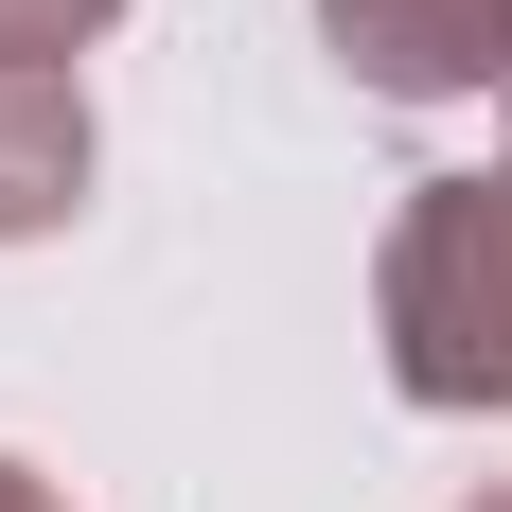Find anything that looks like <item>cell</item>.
Listing matches in <instances>:
<instances>
[{"mask_svg": "<svg viewBox=\"0 0 512 512\" xmlns=\"http://www.w3.org/2000/svg\"><path fill=\"white\" fill-rule=\"evenodd\" d=\"M371 336H389V389L407 407L512 424V159L407 177L389 248H371Z\"/></svg>", "mask_w": 512, "mask_h": 512, "instance_id": "cell-1", "label": "cell"}, {"mask_svg": "<svg viewBox=\"0 0 512 512\" xmlns=\"http://www.w3.org/2000/svg\"><path fill=\"white\" fill-rule=\"evenodd\" d=\"M318 53L371 106H477L512 89V0H318Z\"/></svg>", "mask_w": 512, "mask_h": 512, "instance_id": "cell-2", "label": "cell"}, {"mask_svg": "<svg viewBox=\"0 0 512 512\" xmlns=\"http://www.w3.org/2000/svg\"><path fill=\"white\" fill-rule=\"evenodd\" d=\"M89 212V89L71 71H0V248H36Z\"/></svg>", "mask_w": 512, "mask_h": 512, "instance_id": "cell-3", "label": "cell"}, {"mask_svg": "<svg viewBox=\"0 0 512 512\" xmlns=\"http://www.w3.org/2000/svg\"><path fill=\"white\" fill-rule=\"evenodd\" d=\"M124 0H0V71H53V53H89Z\"/></svg>", "mask_w": 512, "mask_h": 512, "instance_id": "cell-4", "label": "cell"}, {"mask_svg": "<svg viewBox=\"0 0 512 512\" xmlns=\"http://www.w3.org/2000/svg\"><path fill=\"white\" fill-rule=\"evenodd\" d=\"M0 512H71V495H53V477H36V460H0Z\"/></svg>", "mask_w": 512, "mask_h": 512, "instance_id": "cell-5", "label": "cell"}, {"mask_svg": "<svg viewBox=\"0 0 512 512\" xmlns=\"http://www.w3.org/2000/svg\"><path fill=\"white\" fill-rule=\"evenodd\" d=\"M477 512H512V477H495V495H477Z\"/></svg>", "mask_w": 512, "mask_h": 512, "instance_id": "cell-6", "label": "cell"}]
</instances>
